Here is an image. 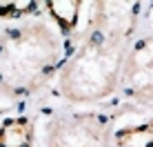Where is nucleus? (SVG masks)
Here are the masks:
<instances>
[{
	"label": "nucleus",
	"mask_w": 153,
	"mask_h": 147,
	"mask_svg": "<svg viewBox=\"0 0 153 147\" xmlns=\"http://www.w3.org/2000/svg\"><path fill=\"white\" fill-rule=\"evenodd\" d=\"M65 45L47 22L31 20L0 36V94L22 98L49 82L62 67Z\"/></svg>",
	"instance_id": "nucleus-1"
},
{
	"label": "nucleus",
	"mask_w": 153,
	"mask_h": 147,
	"mask_svg": "<svg viewBox=\"0 0 153 147\" xmlns=\"http://www.w3.org/2000/svg\"><path fill=\"white\" fill-rule=\"evenodd\" d=\"M129 43L113 40L87 29L82 43L65 60L58 85L71 103H100L120 85L124 54Z\"/></svg>",
	"instance_id": "nucleus-2"
},
{
	"label": "nucleus",
	"mask_w": 153,
	"mask_h": 147,
	"mask_svg": "<svg viewBox=\"0 0 153 147\" xmlns=\"http://www.w3.org/2000/svg\"><path fill=\"white\" fill-rule=\"evenodd\" d=\"M109 123L100 114H65L47 127V147H109Z\"/></svg>",
	"instance_id": "nucleus-3"
},
{
	"label": "nucleus",
	"mask_w": 153,
	"mask_h": 147,
	"mask_svg": "<svg viewBox=\"0 0 153 147\" xmlns=\"http://www.w3.org/2000/svg\"><path fill=\"white\" fill-rule=\"evenodd\" d=\"M120 85L124 96L133 100H153V36L138 38L126 47Z\"/></svg>",
	"instance_id": "nucleus-4"
},
{
	"label": "nucleus",
	"mask_w": 153,
	"mask_h": 147,
	"mask_svg": "<svg viewBox=\"0 0 153 147\" xmlns=\"http://www.w3.org/2000/svg\"><path fill=\"white\" fill-rule=\"evenodd\" d=\"M140 16L138 2H96L89 29L100 36L129 43Z\"/></svg>",
	"instance_id": "nucleus-5"
},
{
	"label": "nucleus",
	"mask_w": 153,
	"mask_h": 147,
	"mask_svg": "<svg viewBox=\"0 0 153 147\" xmlns=\"http://www.w3.org/2000/svg\"><path fill=\"white\" fill-rule=\"evenodd\" d=\"M36 125L27 116H11L0 123V147H33Z\"/></svg>",
	"instance_id": "nucleus-6"
},
{
	"label": "nucleus",
	"mask_w": 153,
	"mask_h": 147,
	"mask_svg": "<svg viewBox=\"0 0 153 147\" xmlns=\"http://www.w3.org/2000/svg\"><path fill=\"white\" fill-rule=\"evenodd\" d=\"M47 11H49L51 20L58 25V31L65 36L73 34L78 29V18H80V0H49L45 2Z\"/></svg>",
	"instance_id": "nucleus-7"
},
{
	"label": "nucleus",
	"mask_w": 153,
	"mask_h": 147,
	"mask_svg": "<svg viewBox=\"0 0 153 147\" xmlns=\"http://www.w3.org/2000/svg\"><path fill=\"white\" fill-rule=\"evenodd\" d=\"M118 147H153V120L142 125H131L115 132Z\"/></svg>",
	"instance_id": "nucleus-8"
}]
</instances>
